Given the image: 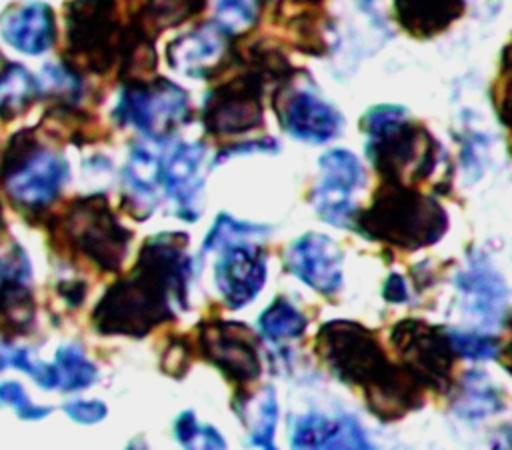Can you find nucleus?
<instances>
[{
  "mask_svg": "<svg viewBox=\"0 0 512 450\" xmlns=\"http://www.w3.org/2000/svg\"><path fill=\"white\" fill-rule=\"evenodd\" d=\"M30 260L14 242H0V336L12 340L26 336L34 326L36 304L30 288Z\"/></svg>",
  "mask_w": 512,
  "mask_h": 450,
  "instance_id": "nucleus-13",
  "label": "nucleus"
},
{
  "mask_svg": "<svg viewBox=\"0 0 512 450\" xmlns=\"http://www.w3.org/2000/svg\"><path fill=\"white\" fill-rule=\"evenodd\" d=\"M384 298L392 304H400L404 300H408V290H406V284H404V278L396 272H392L386 282H384V290H382Z\"/></svg>",
  "mask_w": 512,
  "mask_h": 450,
  "instance_id": "nucleus-42",
  "label": "nucleus"
},
{
  "mask_svg": "<svg viewBox=\"0 0 512 450\" xmlns=\"http://www.w3.org/2000/svg\"><path fill=\"white\" fill-rule=\"evenodd\" d=\"M214 282L232 310L252 302L266 282V252L248 240L232 242L220 248L214 264Z\"/></svg>",
  "mask_w": 512,
  "mask_h": 450,
  "instance_id": "nucleus-16",
  "label": "nucleus"
},
{
  "mask_svg": "<svg viewBox=\"0 0 512 450\" xmlns=\"http://www.w3.org/2000/svg\"><path fill=\"white\" fill-rule=\"evenodd\" d=\"M190 360H192V348H190V342L188 338L184 336H172L168 340V346L162 354V370L180 380L184 378V374L188 372V366H190Z\"/></svg>",
  "mask_w": 512,
  "mask_h": 450,
  "instance_id": "nucleus-39",
  "label": "nucleus"
},
{
  "mask_svg": "<svg viewBox=\"0 0 512 450\" xmlns=\"http://www.w3.org/2000/svg\"><path fill=\"white\" fill-rule=\"evenodd\" d=\"M288 84L290 80L282 82L272 100L280 126L290 136L314 144H322L338 136L344 124L340 112L316 94L308 90H294Z\"/></svg>",
  "mask_w": 512,
  "mask_h": 450,
  "instance_id": "nucleus-15",
  "label": "nucleus"
},
{
  "mask_svg": "<svg viewBox=\"0 0 512 450\" xmlns=\"http://www.w3.org/2000/svg\"><path fill=\"white\" fill-rule=\"evenodd\" d=\"M188 234L160 232L138 252L130 274L116 280L92 310V326L102 336L144 338L178 312L188 310L192 258Z\"/></svg>",
  "mask_w": 512,
  "mask_h": 450,
  "instance_id": "nucleus-1",
  "label": "nucleus"
},
{
  "mask_svg": "<svg viewBox=\"0 0 512 450\" xmlns=\"http://www.w3.org/2000/svg\"><path fill=\"white\" fill-rule=\"evenodd\" d=\"M2 38L24 54H42L56 40V22L52 8L44 2H30L6 16L0 22Z\"/></svg>",
  "mask_w": 512,
  "mask_h": 450,
  "instance_id": "nucleus-21",
  "label": "nucleus"
},
{
  "mask_svg": "<svg viewBox=\"0 0 512 450\" xmlns=\"http://www.w3.org/2000/svg\"><path fill=\"white\" fill-rule=\"evenodd\" d=\"M0 402L12 406L18 414V418H22V420H40V418H46L52 412V408H48V406L32 404L28 400L26 390L14 380H8V382L0 384Z\"/></svg>",
  "mask_w": 512,
  "mask_h": 450,
  "instance_id": "nucleus-37",
  "label": "nucleus"
},
{
  "mask_svg": "<svg viewBox=\"0 0 512 450\" xmlns=\"http://www.w3.org/2000/svg\"><path fill=\"white\" fill-rule=\"evenodd\" d=\"M204 6L206 0H146L134 14V20L150 38L156 40L160 32L184 24L200 14Z\"/></svg>",
  "mask_w": 512,
  "mask_h": 450,
  "instance_id": "nucleus-27",
  "label": "nucleus"
},
{
  "mask_svg": "<svg viewBox=\"0 0 512 450\" xmlns=\"http://www.w3.org/2000/svg\"><path fill=\"white\" fill-rule=\"evenodd\" d=\"M0 220H2V204H0Z\"/></svg>",
  "mask_w": 512,
  "mask_h": 450,
  "instance_id": "nucleus-47",
  "label": "nucleus"
},
{
  "mask_svg": "<svg viewBox=\"0 0 512 450\" xmlns=\"http://www.w3.org/2000/svg\"><path fill=\"white\" fill-rule=\"evenodd\" d=\"M230 38L216 22L202 24L174 38L166 46V60L184 76L210 80L238 62Z\"/></svg>",
  "mask_w": 512,
  "mask_h": 450,
  "instance_id": "nucleus-14",
  "label": "nucleus"
},
{
  "mask_svg": "<svg viewBox=\"0 0 512 450\" xmlns=\"http://www.w3.org/2000/svg\"><path fill=\"white\" fill-rule=\"evenodd\" d=\"M6 358H8L10 366L32 376L38 386H42L46 390H60V372H58L56 364L50 366L42 360L40 362L34 360L26 348H14L10 352L6 350Z\"/></svg>",
  "mask_w": 512,
  "mask_h": 450,
  "instance_id": "nucleus-36",
  "label": "nucleus"
},
{
  "mask_svg": "<svg viewBox=\"0 0 512 450\" xmlns=\"http://www.w3.org/2000/svg\"><path fill=\"white\" fill-rule=\"evenodd\" d=\"M502 408V394L492 380L478 370L468 372L460 382L454 410L462 418H486Z\"/></svg>",
  "mask_w": 512,
  "mask_h": 450,
  "instance_id": "nucleus-28",
  "label": "nucleus"
},
{
  "mask_svg": "<svg viewBox=\"0 0 512 450\" xmlns=\"http://www.w3.org/2000/svg\"><path fill=\"white\" fill-rule=\"evenodd\" d=\"M390 344L424 388L444 392L452 382L456 352L448 330L428 324L422 318H404L390 332Z\"/></svg>",
  "mask_w": 512,
  "mask_h": 450,
  "instance_id": "nucleus-9",
  "label": "nucleus"
},
{
  "mask_svg": "<svg viewBox=\"0 0 512 450\" xmlns=\"http://www.w3.org/2000/svg\"><path fill=\"white\" fill-rule=\"evenodd\" d=\"M342 250L326 234L308 232L296 238L284 254V266L312 290L332 296L342 286Z\"/></svg>",
  "mask_w": 512,
  "mask_h": 450,
  "instance_id": "nucleus-18",
  "label": "nucleus"
},
{
  "mask_svg": "<svg viewBox=\"0 0 512 450\" xmlns=\"http://www.w3.org/2000/svg\"><path fill=\"white\" fill-rule=\"evenodd\" d=\"M68 162L62 154L46 148L38 140V128L18 130L6 144L0 160V182L26 216L42 212L58 198L68 180Z\"/></svg>",
  "mask_w": 512,
  "mask_h": 450,
  "instance_id": "nucleus-6",
  "label": "nucleus"
},
{
  "mask_svg": "<svg viewBox=\"0 0 512 450\" xmlns=\"http://www.w3.org/2000/svg\"><path fill=\"white\" fill-rule=\"evenodd\" d=\"M204 154L202 142H180L162 158V188L174 206L172 214L186 222H196L202 216Z\"/></svg>",
  "mask_w": 512,
  "mask_h": 450,
  "instance_id": "nucleus-17",
  "label": "nucleus"
},
{
  "mask_svg": "<svg viewBox=\"0 0 512 450\" xmlns=\"http://www.w3.org/2000/svg\"><path fill=\"white\" fill-rule=\"evenodd\" d=\"M162 156L148 144H136L122 168V210L134 220H146L158 206V186L162 184Z\"/></svg>",
  "mask_w": 512,
  "mask_h": 450,
  "instance_id": "nucleus-20",
  "label": "nucleus"
},
{
  "mask_svg": "<svg viewBox=\"0 0 512 450\" xmlns=\"http://www.w3.org/2000/svg\"><path fill=\"white\" fill-rule=\"evenodd\" d=\"M40 94H48L56 104H76L82 94L80 74L62 64H46L38 80Z\"/></svg>",
  "mask_w": 512,
  "mask_h": 450,
  "instance_id": "nucleus-32",
  "label": "nucleus"
},
{
  "mask_svg": "<svg viewBox=\"0 0 512 450\" xmlns=\"http://www.w3.org/2000/svg\"><path fill=\"white\" fill-rule=\"evenodd\" d=\"M316 354L340 382L364 390L368 410L380 420H396L424 402L420 380L404 364H392L376 334L354 320L322 324Z\"/></svg>",
  "mask_w": 512,
  "mask_h": 450,
  "instance_id": "nucleus-2",
  "label": "nucleus"
},
{
  "mask_svg": "<svg viewBox=\"0 0 512 450\" xmlns=\"http://www.w3.org/2000/svg\"><path fill=\"white\" fill-rule=\"evenodd\" d=\"M60 298L68 304V306H80L84 296H86V284L84 282H76V280H70V282H60L56 286Z\"/></svg>",
  "mask_w": 512,
  "mask_h": 450,
  "instance_id": "nucleus-43",
  "label": "nucleus"
},
{
  "mask_svg": "<svg viewBox=\"0 0 512 450\" xmlns=\"http://www.w3.org/2000/svg\"><path fill=\"white\" fill-rule=\"evenodd\" d=\"M42 224L60 256L84 258L100 272H118L132 240V232L118 222L102 192L70 200Z\"/></svg>",
  "mask_w": 512,
  "mask_h": 450,
  "instance_id": "nucleus-3",
  "label": "nucleus"
},
{
  "mask_svg": "<svg viewBox=\"0 0 512 450\" xmlns=\"http://www.w3.org/2000/svg\"><path fill=\"white\" fill-rule=\"evenodd\" d=\"M354 226L370 240L402 250H418L444 236L448 214L432 196L418 192L414 186L384 180L370 206L356 214Z\"/></svg>",
  "mask_w": 512,
  "mask_h": 450,
  "instance_id": "nucleus-4",
  "label": "nucleus"
},
{
  "mask_svg": "<svg viewBox=\"0 0 512 450\" xmlns=\"http://www.w3.org/2000/svg\"><path fill=\"white\" fill-rule=\"evenodd\" d=\"M198 350L236 390L254 382L262 372L258 338L242 322L222 318L202 320L198 324Z\"/></svg>",
  "mask_w": 512,
  "mask_h": 450,
  "instance_id": "nucleus-10",
  "label": "nucleus"
},
{
  "mask_svg": "<svg viewBox=\"0 0 512 450\" xmlns=\"http://www.w3.org/2000/svg\"><path fill=\"white\" fill-rule=\"evenodd\" d=\"M114 118L120 126L136 128L148 140L164 142L192 118L188 92L162 76L124 84Z\"/></svg>",
  "mask_w": 512,
  "mask_h": 450,
  "instance_id": "nucleus-8",
  "label": "nucleus"
},
{
  "mask_svg": "<svg viewBox=\"0 0 512 450\" xmlns=\"http://www.w3.org/2000/svg\"><path fill=\"white\" fill-rule=\"evenodd\" d=\"M498 358H500V362H502V366L512 374V336H510V340H508V344L504 346V348H500V352H498Z\"/></svg>",
  "mask_w": 512,
  "mask_h": 450,
  "instance_id": "nucleus-44",
  "label": "nucleus"
},
{
  "mask_svg": "<svg viewBox=\"0 0 512 450\" xmlns=\"http://www.w3.org/2000/svg\"><path fill=\"white\" fill-rule=\"evenodd\" d=\"M366 154L384 180L416 184L438 164V142L426 128L408 122L400 106H374L362 118Z\"/></svg>",
  "mask_w": 512,
  "mask_h": 450,
  "instance_id": "nucleus-5",
  "label": "nucleus"
},
{
  "mask_svg": "<svg viewBox=\"0 0 512 450\" xmlns=\"http://www.w3.org/2000/svg\"><path fill=\"white\" fill-rule=\"evenodd\" d=\"M322 170L320 182L310 194L316 214L336 228H350L356 220L354 192L366 184V172L360 160L342 148L328 150L318 162Z\"/></svg>",
  "mask_w": 512,
  "mask_h": 450,
  "instance_id": "nucleus-12",
  "label": "nucleus"
},
{
  "mask_svg": "<svg viewBox=\"0 0 512 450\" xmlns=\"http://www.w3.org/2000/svg\"><path fill=\"white\" fill-rule=\"evenodd\" d=\"M64 14L68 68L78 74H106L118 64L130 24L120 16V0H72Z\"/></svg>",
  "mask_w": 512,
  "mask_h": 450,
  "instance_id": "nucleus-7",
  "label": "nucleus"
},
{
  "mask_svg": "<svg viewBox=\"0 0 512 450\" xmlns=\"http://www.w3.org/2000/svg\"><path fill=\"white\" fill-rule=\"evenodd\" d=\"M40 96L38 78L24 66L8 62L0 70V120L10 122L24 114L30 104Z\"/></svg>",
  "mask_w": 512,
  "mask_h": 450,
  "instance_id": "nucleus-26",
  "label": "nucleus"
},
{
  "mask_svg": "<svg viewBox=\"0 0 512 450\" xmlns=\"http://www.w3.org/2000/svg\"><path fill=\"white\" fill-rule=\"evenodd\" d=\"M40 130L76 146L92 144L100 136L96 118L78 110L74 104H56L50 108L40 122Z\"/></svg>",
  "mask_w": 512,
  "mask_h": 450,
  "instance_id": "nucleus-25",
  "label": "nucleus"
},
{
  "mask_svg": "<svg viewBox=\"0 0 512 450\" xmlns=\"http://www.w3.org/2000/svg\"><path fill=\"white\" fill-rule=\"evenodd\" d=\"M54 364L60 372V390L76 392L92 386L98 378L96 366L84 356L78 344L60 346L54 354Z\"/></svg>",
  "mask_w": 512,
  "mask_h": 450,
  "instance_id": "nucleus-30",
  "label": "nucleus"
},
{
  "mask_svg": "<svg viewBox=\"0 0 512 450\" xmlns=\"http://www.w3.org/2000/svg\"><path fill=\"white\" fill-rule=\"evenodd\" d=\"M268 232H270V226L254 224V222H242V220H236L230 214L222 212L214 220L212 228L208 230V234H206V238L202 242V256L208 254V252L220 250L226 244L250 240V238H256V236H264Z\"/></svg>",
  "mask_w": 512,
  "mask_h": 450,
  "instance_id": "nucleus-31",
  "label": "nucleus"
},
{
  "mask_svg": "<svg viewBox=\"0 0 512 450\" xmlns=\"http://www.w3.org/2000/svg\"><path fill=\"white\" fill-rule=\"evenodd\" d=\"M452 348L458 356L470 358V360H488V358H498L500 352V342L492 334H480V332H458L450 330L448 332Z\"/></svg>",
  "mask_w": 512,
  "mask_h": 450,
  "instance_id": "nucleus-35",
  "label": "nucleus"
},
{
  "mask_svg": "<svg viewBox=\"0 0 512 450\" xmlns=\"http://www.w3.org/2000/svg\"><path fill=\"white\" fill-rule=\"evenodd\" d=\"M398 24L412 36L444 32L464 12V0H394Z\"/></svg>",
  "mask_w": 512,
  "mask_h": 450,
  "instance_id": "nucleus-23",
  "label": "nucleus"
},
{
  "mask_svg": "<svg viewBox=\"0 0 512 450\" xmlns=\"http://www.w3.org/2000/svg\"><path fill=\"white\" fill-rule=\"evenodd\" d=\"M64 412L68 418H72L78 424H96L106 418V404L100 400H70L64 406Z\"/></svg>",
  "mask_w": 512,
  "mask_h": 450,
  "instance_id": "nucleus-41",
  "label": "nucleus"
},
{
  "mask_svg": "<svg viewBox=\"0 0 512 450\" xmlns=\"http://www.w3.org/2000/svg\"><path fill=\"white\" fill-rule=\"evenodd\" d=\"M292 448H372L356 420L308 414L296 420L290 436Z\"/></svg>",
  "mask_w": 512,
  "mask_h": 450,
  "instance_id": "nucleus-22",
  "label": "nucleus"
},
{
  "mask_svg": "<svg viewBox=\"0 0 512 450\" xmlns=\"http://www.w3.org/2000/svg\"><path fill=\"white\" fill-rule=\"evenodd\" d=\"M280 146L274 138H258V140H248V142H236V144H230V146H224L214 162H212V168L214 166H220L222 162L234 158V156H240V154H254V152H262V154H274L278 152Z\"/></svg>",
  "mask_w": 512,
  "mask_h": 450,
  "instance_id": "nucleus-40",
  "label": "nucleus"
},
{
  "mask_svg": "<svg viewBox=\"0 0 512 450\" xmlns=\"http://www.w3.org/2000/svg\"><path fill=\"white\" fill-rule=\"evenodd\" d=\"M174 436L184 448H226L220 432L208 424H198L192 410H186L174 422Z\"/></svg>",
  "mask_w": 512,
  "mask_h": 450,
  "instance_id": "nucleus-34",
  "label": "nucleus"
},
{
  "mask_svg": "<svg viewBox=\"0 0 512 450\" xmlns=\"http://www.w3.org/2000/svg\"><path fill=\"white\" fill-rule=\"evenodd\" d=\"M496 110L500 122L512 132V44L506 46L502 54V70L500 82L496 90Z\"/></svg>",
  "mask_w": 512,
  "mask_h": 450,
  "instance_id": "nucleus-38",
  "label": "nucleus"
},
{
  "mask_svg": "<svg viewBox=\"0 0 512 450\" xmlns=\"http://www.w3.org/2000/svg\"><path fill=\"white\" fill-rule=\"evenodd\" d=\"M266 80L248 70L218 84L202 104V124L212 136H234L264 122L262 94Z\"/></svg>",
  "mask_w": 512,
  "mask_h": 450,
  "instance_id": "nucleus-11",
  "label": "nucleus"
},
{
  "mask_svg": "<svg viewBox=\"0 0 512 450\" xmlns=\"http://www.w3.org/2000/svg\"><path fill=\"white\" fill-rule=\"evenodd\" d=\"M232 408L248 430V442L256 448L272 450L274 430L278 422V402L274 388L264 386L258 392L250 394H242V390H236Z\"/></svg>",
  "mask_w": 512,
  "mask_h": 450,
  "instance_id": "nucleus-24",
  "label": "nucleus"
},
{
  "mask_svg": "<svg viewBox=\"0 0 512 450\" xmlns=\"http://www.w3.org/2000/svg\"><path fill=\"white\" fill-rule=\"evenodd\" d=\"M6 366H8V358H6V352H2V350H0V372H2Z\"/></svg>",
  "mask_w": 512,
  "mask_h": 450,
  "instance_id": "nucleus-45",
  "label": "nucleus"
},
{
  "mask_svg": "<svg viewBox=\"0 0 512 450\" xmlns=\"http://www.w3.org/2000/svg\"><path fill=\"white\" fill-rule=\"evenodd\" d=\"M460 302L476 324L496 326L508 306V288L500 274L482 256L470 258L468 266L456 276Z\"/></svg>",
  "mask_w": 512,
  "mask_h": 450,
  "instance_id": "nucleus-19",
  "label": "nucleus"
},
{
  "mask_svg": "<svg viewBox=\"0 0 512 450\" xmlns=\"http://www.w3.org/2000/svg\"><path fill=\"white\" fill-rule=\"evenodd\" d=\"M292 2H296V4H318L322 0H292Z\"/></svg>",
  "mask_w": 512,
  "mask_h": 450,
  "instance_id": "nucleus-46",
  "label": "nucleus"
},
{
  "mask_svg": "<svg viewBox=\"0 0 512 450\" xmlns=\"http://www.w3.org/2000/svg\"><path fill=\"white\" fill-rule=\"evenodd\" d=\"M264 0H218L214 22L228 34H246L258 20Z\"/></svg>",
  "mask_w": 512,
  "mask_h": 450,
  "instance_id": "nucleus-33",
  "label": "nucleus"
},
{
  "mask_svg": "<svg viewBox=\"0 0 512 450\" xmlns=\"http://www.w3.org/2000/svg\"><path fill=\"white\" fill-rule=\"evenodd\" d=\"M306 326H308L306 316L286 298H276L258 318L260 334L266 340L276 344L300 338Z\"/></svg>",
  "mask_w": 512,
  "mask_h": 450,
  "instance_id": "nucleus-29",
  "label": "nucleus"
}]
</instances>
